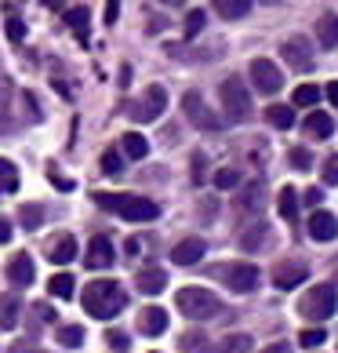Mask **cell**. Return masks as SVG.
<instances>
[{
	"label": "cell",
	"instance_id": "6da1fadb",
	"mask_svg": "<svg viewBox=\"0 0 338 353\" xmlns=\"http://www.w3.org/2000/svg\"><path fill=\"white\" fill-rule=\"evenodd\" d=\"M127 306V292L116 281H91L84 288V310L98 321H113Z\"/></svg>",
	"mask_w": 338,
	"mask_h": 353
},
{
	"label": "cell",
	"instance_id": "7a4b0ae2",
	"mask_svg": "<svg viewBox=\"0 0 338 353\" xmlns=\"http://www.w3.org/2000/svg\"><path fill=\"white\" fill-rule=\"evenodd\" d=\"M98 208H106V212L120 215L127 222H149L157 219V204L149 197H131V193H95Z\"/></svg>",
	"mask_w": 338,
	"mask_h": 353
},
{
	"label": "cell",
	"instance_id": "3957f363",
	"mask_svg": "<svg viewBox=\"0 0 338 353\" xmlns=\"http://www.w3.org/2000/svg\"><path fill=\"white\" fill-rule=\"evenodd\" d=\"M175 306L186 313L189 321H211L222 313V299L215 292H207V288H182L175 295Z\"/></svg>",
	"mask_w": 338,
	"mask_h": 353
},
{
	"label": "cell",
	"instance_id": "277c9868",
	"mask_svg": "<svg viewBox=\"0 0 338 353\" xmlns=\"http://www.w3.org/2000/svg\"><path fill=\"white\" fill-rule=\"evenodd\" d=\"M335 310H338V288L335 284H313L298 299V313L306 321H328V317H335Z\"/></svg>",
	"mask_w": 338,
	"mask_h": 353
},
{
	"label": "cell",
	"instance_id": "5b68a950",
	"mask_svg": "<svg viewBox=\"0 0 338 353\" xmlns=\"http://www.w3.org/2000/svg\"><path fill=\"white\" fill-rule=\"evenodd\" d=\"M218 99H222V110L233 124H244L251 117V91L244 88L240 77H226L222 88H218Z\"/></svg>",
	"mask_w": 338,
	"mask_h": 353
},
{
	"label": "cell",
	"instance_id": "8992f818",
	"mask_svg": "<svg viewBox=\"0 0 338 353\" xmlns=\"http://www.w3.org/2000/svg\"><path fill=\"white\" fill-rule=\"evenodd\" d=\"M182 113H186V121L193 128H200V132H218V128H222V117H215V110L204 102L200 91H186V95H182Z\"/></svg>",
	"mask_w": 338,
	"mask_h": 353
},
{
	"label": "cell",
	"instance_id": "52a82bcc",
	"mask_svg": "<svg viewBox=\"0 0 338 353\" xmlns=\"http://www.w3.org/2000/svg\"><path fill=\"white\" fill-rule=\"evenodd\" d=\"M164 110H167V91H164L160 84L146 88V95H142L138 102H131V106H127V113H131L138 124H149V121H157V117H160Z\"/></svg>",
	"mask_w": 338,
	"mask_h": 353
},
{
	"label": "cell",
	"instance_id": "ba28073f",
	"mask_svg": "<svg viewBox=\"0 0 338 353\" xmlns=\"http://www.w3.org/2000/svg\"><path fill=\"white\" fill-rule=\"evenodd\" d=\"M248 73H251V84H255L258 95H277L284 88V73H280L277 62H269V59H255Z\"/></svg>",
	"mask_w": 338,
	"mask_h": 353
},
{
	"label": "cell",
	"instance_id": "9c48e42d",
	"mask_svg": "<svg viewBox=\"0 0 338 353\" xmlns=\"http://www.w3.org/2000/svg\"><path fill=\"white\" fill-rule=\"evenodd\" d=\"M280 59L288 62L291 70H298V73H309L313 70V44L306 41V37H288V41L280 44Z\"/></svg>",
	"mask_w": 338,
	"mask_h": 353
},
{
	"label": "cell",
	"instance_id": "30bf717a",
	"mask_svg": "<svg viewBox=\"0 0 338 353\" xmlns=\"http://www.w3.org/2000/svg\"><path fill=\"white\" fill-rule=\"evenodd\" d=\"M306 277H309V266L302 259H284V263L273 266V284H277L280 292H291V288L306 284Z\"/></svg>",
	"mask_w": 338,
	"mask_h": 353
},
{
	"label": "cell",
	"instance_id": "8fae6325",
	"mask_svg": "<svg viewBox=\"0 0 338 353\" xmlns=\"http://www.w3.org/2000/svg\"><path fill=\"white\" fill-rule=\"evenodd\" d=\"M222 277H226V284H229L237 295H248V292H255V288H258V266H251V263H233V266H222Z\"/></svg>",
	"mask_w": 338,
	"mask_h": 353
},
{
	"label": "cell",
	"instance_id": "7c38bea8",
	"mask_svg": "<svg viewBox=\"0 0 338 353\" xmlns=\"http://www.w3.org/2000/svg\"><path fill=\"white\" fill-rule=\"evenodd\" d=\"M113 263H116V252H113L109 237H91L87 255H84V266L87 270H109Z\"/></svg>",
	"mask_w": 338,
	"mask_h": 353
},
{
	"label": "cell",
	"instance_id": "4fadbf2b",
	"mask_svg": "<svg viewBox=\"0 0 338 353\" xmlns=\"http://www.w3.org/2000/svg\"><path fill=\"white\" fill-rule=\"evenodd\" d=\"M306 226H309V237H313L317 244H324V241H335V237H338V219H335L331 212H320V208H317L313 215H309Z\"/></svg>",
	"mask_w": 338,
	"mask_h": 353
},
{
	"label": "cell",
	"instance_id": "5bb4252c",
	"mask_svg": "<svg viewBox=\"0 0 338 353\" xmlns=\"http://www.w3.org/2000/svg\"><path fill=\"white\" fill-rule=\"evenodd\" d=\"M204 252H207V248H204L200 237H186V241H178V244L171 248V263H178V266H197Z\"/></svg>",
	"mask_w": 338,
	"mask_h": 353
},
{
	"label": "cell",
	"instance_id": "9a60e30c",
	"mask_svg": "<svg viewBox=\"0 0 338 353\" xmlns=\"http://www.w3.org/2000/svg\"><path fill=\"white\" fill-rule=\"evenodd\" d=\"M47 259L55 266H66L76 259V241H73V233H59V237H51L47 244Z\"/></svg>",
	"mask_w": 338,
	"mask_h": 353
},
{
	"label": "cell",
	"instance_id": "2e32d148",
	"mask_svg": "<svg viewBox=\"0 0 338 353\" xmlns=\"http://www.w3.org/2000/svg\"><path fill=\"white\" fill-rule=\"evenodd\" d=\"M138 332L142 335H164L167 332V310H160V306L138 310Z\"/></svg>",
	"mask_w": 338,
	"mask_h": 353
},
{
	"label": "cell",
	"instance_id": "e0dca14e",
	"mask_svg": "<svg viewBox=\"0 0 338 353\" xmlns=\"http://www.w3.org/2000/svg\"><path fill=\"white\" fill-rule=\"evenodd\" d=\"M33 273H36V270H33V259L25 255V252H19V255L8 263V281H11V284H19V288L33 284Z\"/></svg>",
	"mask_w": 338,
	"mask_h": 353
},
{
	"label": "cell",
	"instance_id": "ac0fdd59",
	"mask_svg": "<svg viewBox=\"0 0 338 353\" xmlns=\"http://www.w3.org/2000/svg\"><path fill=\"white\" fill-rule=\"evenodd\" d=\"M302 132H306L309 139H331V135H335V121H331L324 110H313V113L306 117Z\"/></svg>",
	"mask_w": 338,
	"mask_h": 353
},
{
	"label": "cell",
	"instance_id": "d6986e66",
	"mask_svg": "<svg viewBox=\"0 0 338 353\" xmlns=\"http://www.w3.org/2000/svg\"><path fill=\"white\" fill-rule=\"evenodd\" d=\"M135 284H138L142 295H160L164 288H167V273L164 270H142L138 277H135Z\"/></svg>",
	"mask_w": 338,
	"mask_h": 353
},
{
	"label": "cell",
	"instance_id": "ffe728a7",
	"mask_svg": "<svg viewBox=\"0 0 338 353\" xmlns=\"http://www.w3.org/2000/svg\"><path fill=\"white\" fill-rule=\"evenodd\" d=\"M317 41H320V48H338V15L317 19Z\"/></svg>",
	"mask_w": 338,
	"mask_h": 353
},
{
	"label": "cell",
	"instance_id": "44dd1931",
	"mask_svg": "<svg viewBox=\"0 0 338 353\" xmlns=\"http://www.w3.org/2000/svg\"><path fill=\"white\" fill-rule=\"evenodd\" d=\"M266 237H269L266 222H251V226L244 230V237H240V248H244V252H258V248L266 244Z\"/></svg>",
	"mask_w": 338,
	"mask_h": 353
},
{
	"label": "cell",
	"instance_id": "7402d4cb",
	"mask_svg": "<svg viewBox=\"0 0 338 353\" xmlns=\"http://www.w3.org/2000/svg\"><path fill=\"white\" fill-rule=\"evenodd\" d=\"M19 310H22V303H19V295H0V328H15L19 324Z\"/></svg>",
	"mask_w": 338,
	"mask_h": 353
},
{
	"label": "cell",
	"instance_id": "603a6c76",
	"mask_svg": "<svg viewBox=\"0 0 338 353\" xmlns=\"http://www.w3.org/2000/svg\"><path fill=\"white\" fill-rule=\"evenodd\" d=\"M215 11L226 22H237V19H244L251 11V0H215Z\"/></svg>",
	"mask_w": 338,
	"mask_h": 353
},
{
	"label": "cell",
	"instance_id": "cb8c5ba5",
	"mask_svg": "<svg viewBox=\"0 0 338 353\" xmlns=\"http://www.w3.org/2000/svg\"><path fill=\"white\" fill-rule=\"evenodd\" d=\"M66 22H70V30L76 33V41L87 44V26H91V11L87 8H73L66 11Z\"/></svg>",
	"mask_w": 338,
	"mask_h": 353
},
{
	"label": "cell",
	"instance_id": "d4e9b609",
	"mask_svg": "<svg viewBox=\"0 0 338 353\" xmlns=\"http://www.w3.org/2000/svg\"><path fill=\"white\" fill-rule=\"evenodd\" d=\"M262 193H266V186H262V182H248V186H244V193H240V208H244V212H258V208H262Z\"/></svg>",
	"mask_w": 338,
	"mask_h": 353
},
{
	"label": "cell",
	"instance_id": "484cf974",
	"mask_svg": "<svg viewBox=\"0 0 338 353\" xmlns=\"http://www.w3.org/2000/svg\"><path fill=\"white\" fill-rule=\"evenodd\" d=\"M277 212L288 219V222H295L298 219V193L291 190V186H284L280 190V197H277Z\"/></svg>",
	"mask_w": 338,
	"mask_h": 353
},
{
	"label": "cell",
	"instance_id": "4316f807",
	"mask_svg": "<svg viewBox=\"0 0 338 353\" xmlns=\"http://www.w3.org/2000/svg\"><path fill=\"white\" fill-rule=\"evenodd\" d=\"M266 121H269L273 128H280V132H288V128L295 124V110H291V106H269V110H266Z\"/></svg>",
	"mask_w": 338,
	"mask_h": 353
},
{
	"label": "cell",
	"instance_id": "83f0119b",
	"mask_svg": "<svg viewBox=\"0 0 338 353\" xmlns=\"http://www.w3.org/2000/svg\"><path fill=\"white\" fill-rule=\"evenodd\" d=\"M15 190H19V172H15V164L0 157V197H4V193H15Z\"/></svg>",
	"mask_w": 338,
	"mask_h": 353
},
{
	"label": "cell",
	"instance_id": "f1b7e54d",
	"mask_svg": "<svg viewBox=\"0 0 338 353\" xmlns=\"http://www.w3.org/2000/svg\"><path fill=\"white\" fill-rule=\"evenodd\" d=\"M207 343H211V339H207L204 332H189V335H182V353H211V346H207Z\"/></svg>",
	"mask_w": 338,
	"mask_h": 353
},
{
	"label": "cell",
	"instance_id": "f546056e",
	"mask_svg": "<svg viewBox=\"0 0 338 353\" xmlns=\"http://www.w3.org/2000/svg\"><path fill=\"white\" fill-rule=\"evenodd\" d=\"M124 153L131 157V161H142V157L149 153V142H146V135H138V132L124 135Z\"/></svg>",
	"mask_w": 338,
	"mask_h": 353
},
{
	"label": "cell",
	"instance_id": "4dcf8cb0",
	"mask_svg": "<svg viewBox=\"0 0 338 353\" xmlns=\"http://www.w3.org/2000/svg\"><path fill=\"white\" fill-rule=\"evenodd\" d=\"M295 106H302V110H309V106H317V102H320V88L317 84H298L295 88Z\"/></svg>",
	"mask_w": 338,
	"mask_h": 353
},
{
	"label": "cell",
	"instance_id": "1f68e13d",
	"mask_svg": "<svg viewBox=\"0 0 338 353\" xmlns=\"http://www.w3.org/2000/svg\"><path fill=\"white\" fill-rule=\"evenodd\" d=\"M73 277H70V273H55V277H51L47 281V288H51V295H55V299H73Z\"/></svg>",
	"mask_w": 338,
	"mask_h": 353
},
{
	"label": "cell",
	"instance_id": "d6a6232c",
	"mask_svg": "<svg viewBox=\"0 0 338 353\" xmlns=\"http://www.w3.org/2000/svg\"><path fill=\"white\" fill-rule=\"evenodd\" d=\"M19 222H22L25 230H41V222H44V208H41V204H22Z\"/></svg>",
	"mask_w": 338,
	"mask_h": 353
},
{
	"label": "cell",
	"instance_id": "836d02e7",
	"mask_svg": "<svg viewBox=\"0 0 338 353\" xmlns=\"http://www.w3.org/2000/svg\"><path fill=\"white\" fill-rule=\"evenodd\" d=\"M218 353H251V335H226Z\"/></svg>",
	"mask_w": 338,
	"mask_h": 353
},
{
	"label": "cell",
	"instance_id": "e575fe53",
	"mask_svg": "<svg viewBox=\"0 0 338 353\" xmlns=\"http://www.w3.org/2000/svg\"><path fill=\"white\" fill-rule=\"evenodd\" d=\"M59 343L66 350H76L84 343V328H81V324H66V328H59Z\"/></svg>",
	"mask_w": 338,
	"mask_h": 353
},
{
	"label": "cell",
	"instance_id": "d590c367",
	"mask_svg": "<svg viewBox=\"0 0 338 353\" xmlns=\"http://www.w3.org/2000/svg\"><path fill=\"white\" fill-rule=\"evenodd\" d=\"M298 343H302L306 350H320L324 343H328V332L324 328H306L302 335H298Z\"/></svg>",
	"mask_w": 338,
	"mask_h": 353
},
{
	"label": "cell",
	"instance_id": "8d00e7d4",
	"mask_svg": "<svg viewBox=\"0 0 338 353\" xmlns=\"http://www.w3.org/2000/svg\"><path fill=\"white\" fill-rule=\"evenodd\" d=\"M288 161L298 168V172H309V168H313V153H309V150H302V146H295V150L288 153Z\"/></svg>",
	"mask_w": 338,
	"mask_h": 353
},
{
	"label": "cell",
	"instance_id": "74e56055",
	"mask_svg": "<svg viewBox=\"0 0 338 353\" xmlns=\"http://www.w3.org/2000/svg\"><path fill=\"white\" fill-rule=\"evenodd\" d=\"M237 182H240L237 168H222V172H215V186H218V190H233Z\"/></svg>",
	"mask_w": 338,
	"mask_h": 353
},
{
	"label": "cell",
	"instance_id": "f35d334b",
	"mask_svg": "<svg viewBox=\"0 0 338 353\" xmlns=\"http://www.w3.org/2000/svg\"><path fill=\"white\" fill-rule=\"evenodd\" d=\"M204 22H207V15H204L200 8H193L189 15H186V37H197L204 30Z\"/></svg>",
	"mask_w": 338,
	"mask_h": 353
},
{
	"label": "cell",
	"instance_id": "ab89813d",
	"mask_svg": "<svg viewBox=\"0 0 338 353\" xmlns=\"http://www.w3.org/2000/svg\"><path fill=\"white\" fill-rule=\"evenodd\" d=\"M4 33H8V41H25V26H22V19L19 15H8V26H4Z\"/></svg>",
	"mask_w": 338,
	"mask_h": 353
},
{
	"label": "cell",
	"instance_id": "60d3db41",
	"mask_svg": "<svg viewBox=\"0 0 338 353\" xmlns=\"http://www.w3.org/2000/svg\"><path fill=\"white\" fill-rule=\"evenodd\" d=\"M120 168H124V157L116 153V150H106V153H102V172L116 175V172H120Z\"/></svg>",
	"mask_w": 338,
	"mask_h": 353
},
{
	"label": "cell",
	"instance_id": "b9f144b4",
	"mask_svg": "<svg viewBox=\"0 0 338 353\" xmlns=\"http://www.w3.org/2000/svg\"><path fill=\"white\" fill-rule=\"evenodd\" d=\"M324 182H328V186H338V157H328V161H324Z\"/></svg>",
	"mask_w": 338,
	"mask_h": 353
},
{
	"label": "cell",
	"instance_id": "7bdbcfd3",
	"mask_svg": "<svg viewBox=\"0 0 338 353\" xmlns=\"http://www.w3.org/2000/svg\"><path fill=\"white\" fill-rule=\"evenodd\" d=\"M8 110H11V84L0 81V121L8 117Z\"/></svg>",
	"mask_w": 338,
	"mask_h": 353
},
{
	"label": "cell",
	"instance_id": "ee69618b",
	"mask_svg": "<svg viewBox=\"0 0 338 353\" xmlns=\"http://www.w3.org/2000/svg\"><path fill=\"white\" fill-rule=\"evenodd\" d=\"M204 168H207V157L204 153H193V182H204Z\"/></svg>",
	"mask_w": 338,
	"mask_h": 353
},
{
	"label": "cell",
	"instance_id": "f6af8a7d",
	"mask_svg": "<svg viewBox=\"0 0 338 353\" xmlns=\"http://www.w3.org/2000/svg\"><path fill=\"white\" fill-rule=\"evenodd\" d=\"M33 321H36V324H41V321H44V324H51V321H55V310L44 306V303H36V306H33Z\"/></svg>",
	"mask_w": 338,
	"mask_h": 353
},
{
	"label": "cell",
	"instance_id": "bcb514c9",
	"mask_svg": "<svg viewBox=\"0 0 338 353\" xmlns=\"http://www.w3.org/2000/svg\"><path fill=\"white\" fill-rule=\"evenodd\" d=\"M106 339H109L113 353H127V335H124V332H109Z\"/></svg>",
	"mask_w": 338,
	"mask_h": 353
},
{
	"label": "cell",
	"instance_id": "7dc6e473",
	"mask_svg": "<svg viewBox=\"0 0 338 353\" xmlns=\"http://www.w3.org/2000/svg\"><path fill=\"white\" fill-rule=\"evenodd\" d=\"M298 201H306L309 208H317V204L324 201V190H317V186H309V190H306V197H298Z\"/></svg>",
	"mask_w": 338,
	"mask_h": 353
},
{
	"label": "cell",
	"instance_id": "c3c4849f",
	"mask_svg": "<svg viewBox=\"0 0 338 353\" xmlns=\"http://www.w3.org/2000/svg\"><path fill=\"white\" fill-rule=\"evenodd\" d=\"M8 353H44V350L36 346V343H30V339H25V343H15V346H11Z\"/></svg>",
	"mask_w": 338,
	"mask_h": 353
},
{
	"label": "cell",
	"instance_id": "681fc988",
	"mask_svg": "<svg viewBox=\"0 0 338 353\" xmlns=\"http://www.w3.org/2000/svg\"><path fill=\"white\" fill-rule=\"evenodd\" d=\"M8 241H11V222L0 215V244H8Z\"/></svg>",
	"mask_w": 338,
	"mask_h": 353
},
{
	"label": "cell",
	"instance_id": "f907efd6",
	"mask_svg": "<svg viewBox=\"0 0 338 353\" xmlns=\"http://www.w3.org/2000/svg\"><path fill=\"white\" fill-rule=\"evenodd\" d=\"M116 15H120V4H116V0H109V4H106V22L113 26V22H116Z\"/></svg>",
	"mask_w": 338,
	"mask_h": 353
},
{
	"label": "cell",
	"instance_id": "816d5d0a",
	"mask_svg": "<svg viewBox=\"0 0 338 353\" xmlns=\"http://www.w3.org/2000/svg\"><path fill=\"white\" fill-rule=\"evenodd\" d=\"M51 182H55L59 190H73V182H70V179H62V175H55V172H51Z\"/></svg>",
	"mask_w": 338,
	"mask_h": 353
},
{
	"label": "cell",
	"instance_id": "f5cc1de1",
	"mask_svg": "<svg viewBox=\"0 0 338 353\" xmlns=\"http://www.w3.org/2000/svg\"><path fill=\"white\" fill-rule=\"evenodd\" d=\"M262 353H291V346H288V343H273V346H266Z\"/></svg>",
	"mask_w": 338,
	"mask_h": 353
},
{
	"label": "cell",
	"instance_id": "db71d44e",
	"mask_svg": "<svg viewBox=\"0 0 338 353\" xmlns=\"http://www.w3.org/2000/svg\"><path fill=\"white\" fill-rule=\"evenodd\" d=\"M328 99H331V106H338V81L328 84Z\"/></svg>",
	"mask_w": 338,
	"mask_h": 353
},
{
	"label": "cell",
	"instance_id": "11a10c76",
	"mask_svg": "<svg viewBox=\"0 0 338 353\" xmlns=\"http://www.w3.org/2000/svg\"><path fill=\"white\" fill-rule=\"evenodd\" d=\"M164 4H167V8H178V4H186V0H164Z\"/></svg>",
	"mask_w": 338,
	"mask_h": 353
},
{
	"label": "cell",
	"instance_id": "9f6ffc18",
	"mask_svg": "<svg viewBox=\"0 0 338 353\" xmlns=\"http://www.w3.org/2000/svg\"><path fill=\"white\" fill-rule=\"evenodd\" d=\"M262 4H280V0H262Z\"/></svg>",
	"mask_w": 338,
	"mask_h": 353
}]
</instances>
